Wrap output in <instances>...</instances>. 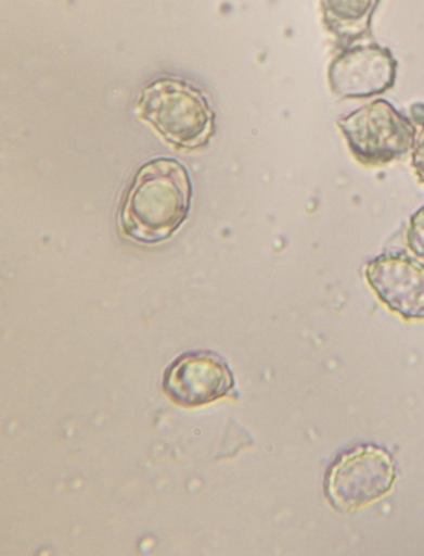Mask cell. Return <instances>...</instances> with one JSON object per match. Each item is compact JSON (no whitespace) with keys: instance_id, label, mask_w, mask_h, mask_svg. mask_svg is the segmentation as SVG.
<instances>
[{"instance_id":"3957f363","label":"cell","mask_w":424,"mask_h":556,"mask_svg":"<svg viewBox=\"0 0 424 556\" xmlns=\"http://www.w3.org/2000/svg\"><path fill=\"white\" fill-rule=\"evenodd\" d=\"M397 478L394 457L376 444L343 453L327 469L325 495L338 511H354L383 500Z\"/></svg>"},{"instance_id":"9c48e42d","label":"cell","mask_w":424,"mask_h":556,"mask_svg":"<svg viewBox=\"0 0 424 556\" xmlns=\"http://www.w3.org/2000/svg\"><path fill=\"white\" fill-rule=\"evenodd\" d=\"M406 238L410 250L424 260V205L413 213Z\"/></svg>"},{"instance_id":"30bf717a","label":"cell","mask_w":424,"mask_h":556,"mask_svg":"<svg viewBox=\"0 0 424 556\" xmlns=\"http://www.w3.org/2000/svg\"><path fill=\"white\" fill-rule=\"evenodd\" d=\"M412 167L420 182L424 185V128L415 141L412 149Z\"/></svg>"},{"instance_id":"7a4b0ae2","label":"cell","mask_w":424,"mask_h":556,"mask_svg":"<svg viewBox=\"0 0 424 556\" xmlns=\"http://www.w3.org/2000/svg\"><path fill=\"white\" fill-rule=\"evenodd\" d=\"M136 115L181 151L206 148L216 131V114L205 92L189 81L169 76L142 89Z\"/></svg>"},{"instance_id":"ba28073f","label":"cell","mask_w":424,"mask_h":556,"mask_svg":"<svg viewBox=\"0 0 424 556\" xmlns=\"http://www.w3.org/2000/svg\"><path fill=\"white\" fill-rule=\"evenodd\" d=\"M378 0H321L322 18L338 40L350 45L369 29Z\"/></svg>"},{"instance_id":"6da1fadb","label":"cell","mask_w":424,"mask_h":556,"mask_svg":"<svg viewBox=\"0 0 424 556\" xmlns=\"http://www.w3.org/2000/svg\"><path fill=\"white\" fill-rule=\"evenodd\" d=\"M193 199L190 170L182 162L158 157L146 162L126 192L118 224L140 244L167 242L189 219Z\"/></svg>"},{"instance_id":"277c9868","label":"cell","mask_w":424,"mask_h":556,"mask_svg":"<svg viewBox=\"0 0 424 556\" xmlns=\"http://www.w3.org/2000/svg\"><path fill=\"white\" fill-rule=\"evenodd\" d=\"M347 144L364 166H385L413 149L414 125L386 100H376L338 119Z\"/></svg>"},{"instance_id":"5b68a950","label":"cell","mask_w":424,"mask_h":556,"mask_svg":"<svg viewBox=\"0 0 424 556\" xmlns=\"http://www.w3.org/2000/svg\"><path fill=\"white\" fill-rule=\"evenodd\" d=\"M234 376L222 357L209 352L177 357L164 375V390L175 404L184 408L206 406L232 396Z\"/></svg>"},{"instance_id":"8992f818","label":"cell","mask_w":424,"mask_h":556,"mask_svg":"<svg viewBox=\"0 0 424 556\" xmlns=\"http://www.w3.org/2000/svg\"><path fill=\"white\" fill-rule=\"evenodd\" d=\"M368 283L389 311L424 320V264L403 251L383 253L364 267Z\"/></svg>"},{"instance_id":"52a82bcc","label":"cell","mask_w":424,"mask_h":556,"mask_svg":"<svg viewBox=\"0 0 424 556\" xmlns=\"http://www.w3.org/2000/svg\"><path fill=\"white\" fill-rule=\"evenodd\" d=\"M397 63L387 49L355 47L342 51L330 64L329 84L341 99H364L391 89Z\"/></svg>"}]
</instances>
